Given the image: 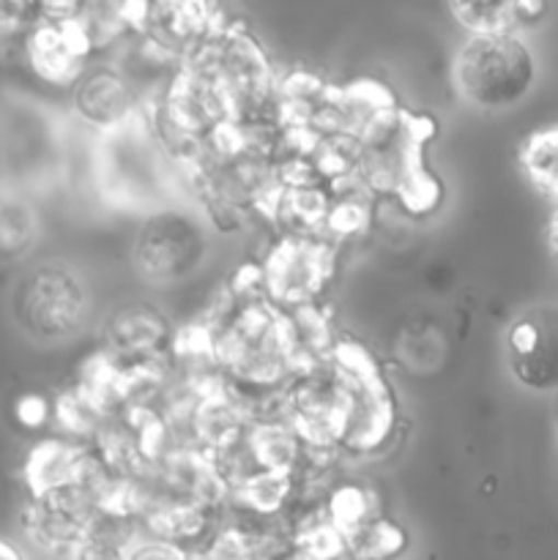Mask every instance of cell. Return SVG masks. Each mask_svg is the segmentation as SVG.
I'll return each instance as SVG.
<instances>
[{
    "instance_id": "cell-1",
    "label": "cell",
    "mask_w": 558,
    "mask_h": 560,
    "mask_svg": "<svg viewBox=\"0 0 558 560\" xmlns=\"http://www.w3.org/2000/svg\"><path fill=\"white\" fill-rule=\"evenodd\" d=\"M257 282L233 284V295L202 326L211 364L244 392H274L306 370L290 312L257 293Z\"/></svg>"
},
{
    "instance_id": "cell-2",
    "label": "cell",
    "mask_w": 558,
    "mask_h": 560,
    "mask_svg": "<svg viewBox=\"0 0 558 560\" xmlns=\"http://www.w3.org/2000/svg\"><path fill=\"white\" fill-rule=\"evenodd\" d=\"M435 135V124L425 115L397 109L361 142L359 175L372 195H394L410 211H430L441 197V186L427 173L425 145Z\"/></svg>"
},
{
    "instance_id": "cell-3",
    "label": "cell",
    "mask_w": 558,
    "mask_h": 560,
    "mask_svg": "<svg viewBox=\"0 0 558 560\" xmlns=\"http://www.w3.org/2000/svg\"><path fill=\"white\" fill-rule=\"evenodd\" d=\"M454 88L485 113H503L523 102L536 85V55L518 36H470L454 58Z\"/></svg>"
},
{
    "instance_id": "cell-4",
    "label": "cell",
    "mask_w": 558,
    "mask_h": 560,
    "mask_svg": "<svg viewBox=\"0 0 558 560\" xmlns=\"http://www.w3.org/2000/svg\"><path fill=\"white\" fill-rule=\"evenodd\" d=\"M208 235L200 219L162 208L142 222L135 244V268L156 288L189 279L206 262Z\"/></svg>"
},
{
    "instance_id": "cell-5",
    "label": "cell",
    "mask_w": 558,
    "mask_h": 560,
    "mask_svg": "<svg viewBox=\"0 0 558 560\" xmlns=\"http://www.w3.org/2000/svg\"><path fill=\"white\" fill-rule=\"evenodd\" d=\"M88 293L63 266H38L14 293V315L27 334L44 342L69 339L85 326Z\"/></svg>"
},
{
    "instance_id": "cell-6",
    "label": "cell",
    "mask_w": 558,
    "mask_h": 560,
    "mask_svg": "<svg viewBox=\"0 0 558 560\" xmlns=\"http://www.w3.org/2000/svg\"><path fill=\"white\" fill-rule=\"evenodd\" d=\"M334 246L321 235H288L279 241L257 271L263 293L282 312L315 306L334 273Z\"/></svg>"
},
{
    "instance_id": "cell-7",
    "label": "cell",
    "mask_w": 558,
    "mask_h": 560,
    "mask_svg": "<svg viewBox=\"0 0 558 560\" xmlns=\"http://www.w3.org/2000/svg\"><path fill=\"white\" fill-rule=\"evenodd\" d=\"M102 186L113 200L129 206L151 200L162 189L156 148L146 126H135V118L107 135V148H102Z\"/></svg>"
},
{
    "instance_id": "cell-8",
    "label": "cell",
    "mask_w": 558,
    "mask_h": 560,
    "mask_svg": "<svg viewBox=\"0 0 558 560\" xmlns=\"http://www.w3.org/2000/svg\"><path fill=\"white\" fill-rule=\"evenodd\" d=\"M82 9V5H80ZM25 60L33 74L47 85L74 88L85 74V63L93 52L85 27L80 22V11L71 20H33L25 31Z\"/></svg>"
},
{
    "instance_id": "cell-9",
    "label": "cell",
    "mask_w": 558,
    "mask_h": 560,
    "mask_svg": "<svg viewBox=\"0 0 558 560\" xmlns=\"http://www.w3.org/2000/svg\"><path fill=\"white\" fill-rule=\"evenodd\" d=\"M509 370L531 392L558 388V306H534L509 326Z\"/></svg>"
},
{
    "instance_id": "cell-10",
    "label": "cell",
    "mask_w": 558,
    "mask_h": 560,
    "mask_svg": "<svg viewBox=\"0 0 558 560\" xmlns=\"http://www.w3.org/2000/svg\"><path fill=\"white\" fill-rule=\"evenodd\" d=\"M25 479L33 498L71 490V487H96V490L107 487L98 457H93L77 443L66 441L38 443L27 457Z\"/></svg>"
},
{
    "instance_id": "cell-11",
    "label": "cell",
    "mask_w": 558,
    "mask_h": 560,
    "mask_svg": "<svg viewBox=\"0 0 558 560\" xmlns=\"http://www.w3.org/2000/svg\"><path fill=\"white\" fill-rule=\"evenodd\" d=\"M74 109L88 126L109 135L135 118V91L115 69L85 71L74 85Z\"/></svg>"
},
{
    "instance_id": "cell-12",
    "label": "cell",
    "mask_w": 558,
    "mask_h": 560,
    "mask_svg": "<svg viewBox=\"0 0 558 560\" xmlns=\"http://www.w3.org/2000/svg\"><path fill=\"white\" fill-rule=\"evenodd\" d=\"M104 342H107L109 355L126 361V364L153 361L167 348L170 326L162 312L146 304H135L109 317Z\"/></svg>"
},
{
    "instance_id": "cell-13",
    "label": "cell",
    "mask_w": 558,
    "mask_h": 560,
    "mask_svg": "<svg viewBox=\"0 0 558 560\" xmlns=\"http://www.w3.org/2000/svg\"><path fill=\"white\" fill-rule=\"evenodd\" d=\"M449 14L470 36H509L536 25L547 14L545 3H452Z\"/></svg>"
},
{
    "instance_id": "cell-14",
    "label": "cell",
    "mask_w": 558,
    "mask_h": 560,
    "mask_svg": "<svg viewBox=\"0 0 558 560\" xmlns=\"http://www.w3.org/2000/svg\"><path fill=\"white\" fill-rule=\"evenodd\" d=\"M342 541L348 560H397L408 550V534L383 514L345 534Z\"/></svg>"
},
{
    "instance_id": "cell-15",
    "label": "cell",
    "mask_w": 558,
    "mask_h": 560,
    "mask_svg": "<svg viewBox=\"0 0 558 560\" xmlns=\"http://www.w3.org/2000/svg\"><path fill=\"white\" fill-rule=\"evenodd\" d=\"M131 539L124 517L96 514L91 534L69 552V560H129Z\"/></svg>"
},
{
    "instance_id": "cell-16",
    "label": "cell",
    "mask_w": 558,
    "mask_h": 560,
    "mask_svg": "<svg viewBox=\"0 0 558 560\" xmlns=\"http://www.w3.org/2000/svg\"><path fill=\"white\" fill-rule=\"evenodd\" d=\"M520 159L534 184L558 200V129L531 137L523 145Z\"/></svg>"
},
{
    "instance_id": "cell-17",
    "label": "cell",
    "mask_w": 558,
    "mask_h": 560,
    "mask_svg": "<svg viewBox=\"0 0 558 560\" xmlns=\"http://www.w3.org/2000/svg\"><path fill=\"white\" fill-rule=\"evenodd\" d=\"M36 238V217L25 202H0V257L25 255Z\"/></svg>"
},
{
    "instance_id": "cell-18",
    "label": "cell",
    "mask_w": 558,
    "mask_h": 560,
    "mask_svg": "<svg viewBox=\"0 0 558 560\" xmlns=\"http://www.w3.org/2000/svg\"><path fill=\"white\" fill-rule=\"evenodd\" d=\"M36 20V5L0 3V36H11L16 31H27Z\"/></svg>"
},
{
    "instance_id": "cell-19",
    "label": "cell",
    "mask_w": 558,
    "mask_h": 560,
    "mask_svg": "<svg viewBox=\"0 0 558 560\" xmlns=\"http://www.w3.org/2000/svg\"><path fill=\"white\" fill-rule=\"evenodd\" d=\"M16 421H20L22 427H27V430L42 427L44 421H47V402H44L42 397H36V394L22 397L20 402H16Z\"/></svg>"
},
{
    "instance_id": "cell-20",
    "label": "cell",
    "mask_w": 558,
    "mask_h": 560,
    "mask_svg": "<svg viewBox=\"0 0 558 560\" xmlns=\"http://www.w3.org/2000/svg\"><path fill=\"white\" fill-rule=\"evenodd\" d=\"M0 560H25V556H22L14 545H9V541L0 539Z\"/></svg>"
},
{
    "instance_id": "cell-21",
    "label": "cell",
    "mask_w": 558,
    "mask_h": 560,
    "mask_svg": "<svg viewBox=\"0 0 558 560\" xmlns=\"http://www.w3.org/2000/svg\"><path fill=\"white\" fill-rule=\"evenodd\" d=\"M550 238H553V246H556V252H558V213H556V217H553V228H550Z\"/></svg>"
}]
</instances>
